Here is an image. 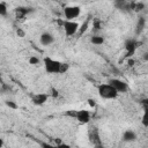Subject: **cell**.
I'll list each match as a JSON object with an SVG mask.
<instances>
[{"mask_svg": "<svg viewBox=\"0 0 148 148\" xmlns=\"http://www.w3.org/2000/svg\"><path fill=\"white\" fill-rule=\"evenodd\" d=\"M88 104H89L91 108H95V106H96V101L92 99V98H89V99H88Z\"/></svg>", "mask_w": 148, "mask_h": 148, "instance_id": "obj_21", "label": "cell"}, {"mask_svg": "<svg viewBox=\"0 0 148 148\" xmlns=\"http://www.w3.org/2000/svg\"><path fill=\"white\" fill-rule=\"evenodd\" d=\"M98 95L104 99H114L118 97V91L109 83H102L97 87Z\"/></svg>", "mask_w": 148, "mask_h": 148, "instance_id": "obj_2", "label": "cell"}, {"mask_svg": "<svg viewBox=\"0 0 148 148\" xmlns=\"http://www.w3.org/2000/svg\"><path fill=\"white\" fill-rule=\"evenodd\" d=\"M145 27H146V18L145 17H139V20H138V22H136V29H135V34L138 35V34H140L143 29H145Z\"/></svg>", "mask_w": 148, "mask_h": 148, "instance_id": "obj_13", "label": "cell"}, {"mask_svg": "<svg viewBox=\"0 0 148 148\" xmlns=\"http://www.w3.org/2000/svg\"><path fill=\"white\" fill-rule=\"evenodd\" d=\"M62 28H64V31H65L66 36L71 37V36H74L79 31L80 24L74 20H64Z\"/></svg>", "mask_w": 148, "mask_h": 148, "instance_id": "obj_4", "label": "cell"}, {"mask_svg": "<svg viewBox=\"0 0 148 148\" xmlns=\"http://www.w3.org/2000/svg\"><path fill=\"white\" fill-rule=\"evenodd\" d=\"M94 27H95V29H96V30H98V29H101V25H99V22H98V21H96V22L94 23Z\"/></svg>", "mask_w": 148, "mask_h": 148, "instance_id": "obj_23", "label": "cell"}, {"mask_svg": "<svg viewBox=\"0 0 148 148\" xmlns=\"http://www.w3.org/2000/svg\"><path fill=\"white\" fill-rule=\"evenodd\" d=\"M15 12H16L17 17L21 18V17H24L25 15H28L30 12H32V8H28V7H18V8H16Z\"/></svg>", "mask_w": 148, "mask_h": 148, "instance_id": "obj_12", "label": "cell"}, {"mask_svg": "<svg viewBox=\"0 0 148 148\" xmlns=\"http://www.w3.org/2000/svg\"><path fill=\"white\" fill-rule=\"evenodd\" d=\"M132 0H114V5L120 10H131Z\"/></svg>", "mask_w": 148, "mask_h": 148, "instance_id": "obj_10", "label": "cell"}, {"mask_svg": "<svg viewBox=\"0 0 148 148\" xmlns=\"http://www.w3.org/2000/svg\"><path fill=\"white\" fill-rule=\"evenodd\" d=\"M39 42H40L42 45L49 46V45H51V44L54 42V37H53L52 34H50V32L46 31V32H43V34L39 36Z\"/></svg>", "mask_w": 148, "mask_h": 148, "instance_id": "obj_9", "label": "cell"}, {"mask_svg": "<svg viewBox=\"0 0 148 148\" xmlns=\"http://www.w3.org/2000/svg\"><path fill=\"white\" fill-rule=\"evenodd\" d=\"M81 14V7L76 6V5H72V6H66L64 8V16L66 20H74L76 17H79Z\"/></svg>", "mask_w": 148, "mask_h": 148, "instance_id": "obj_5", "label": "cell"}, {"mask_svg": "<svg viewBox=\"0 0 148 148\" xmlns=\"http://www.w3.org/2000/svg\"><path fill=\"white\" fill-rule=\"evenodd\" d=\"M136 47H138V43L136 40L134 39H127L125 42V50H126V57H132L135 51H136Z\"/></svg>", "mask_w": 148, "mask_h": 148, "instance_id": "obj_7", "label": "cell"}, {"mask_svg": "<svg viewBox=\"0 0 148 148\" xmlns=\"http://www.w3.org/2000/svg\"><path fill=\"white\" fill-rule=\"evenodd\" d=\"M40 146H42V147H53V146L50 145V143H40Z\"/></svg>", "mask_w": 148, "mask_h": 148, "instance_id": "obj_24", "label": "cell"}, {"mask_svg": "<svg viewBox=\"0 0 148 148\" xmlns=\"http://www.w3.org/2000/svg\"><path fill=\"white\" fill-rule=\"evenodd\" d=\"M43 64L44 69L49 74H64L69 69V65L67 62H62L51 57H45L43 59Z\"/></svg>", "mask_w": 148, "mask_h": 148, "instance_id": "obj_1", "label": "cell"}, {"mask_svg": "<svg viewBox=\"0 0 148 148\" xmlns=\"http://www.w3.org/2000/svg\"><path fill=\"white\" fill-rule=\"evenodd\" d=\"M66 114L75 118L80 124H88L90 121V112L88 110H69Z\"/></svg>", "mask_w": 148, "mask_h": 148, "instance_id": "obj_3", "label": "cell"}, {"mask_svg": "<svg viewBox=\"0 0 148 148\" xmlns=\"http://www.w3.org/2000/svg\"><path fill=\"white\" fill-rule=\"evenodd\" d=\"M142 124L145 127L148 126V123H147V109H145V113H143V117H142Z\"/></svg>", "mask_w": 148, "mask_h": 148, "instance_id": "obj_19", "label": "cell"}, {"mask_svg": "<svg viewBox=\"0 0 148 148\" xmlns=\"http://www.w3.org/2000/svg\"><path fill=\"white\" fill-rule=\"evenodd\" d=\"M8 13L7 5L5 2H0V16H6Z\"/></svg>", "mask_w": 148, "mask_h": 148, "instance_id": "obj_16", "label": "cell"}, {"mask_svg": "<svg viewBox=\"0 0 148 148\" xmlns=\"http://www.w3.org/2000/svg\"><path fill=\"white\" fill-rule=\"evenodd\" d=\"M47 98H49V94H46V92H39V94H36V95L32 96L31 102L35 105H43V104L46 103Z\"/></svg>", "mask_w": 148, "mask_h": 148, "instance_id": "obj_8", "label": "cell"}, {"mask_svg": "<svg viewBox=\"0 0 148 148\" xmlns=\"http://www.w3.org/2000/svg\"><path fill=\"white\" fill-rule=\"evenodd\" d=\"M28 61H29V64H30V65H34V66H35V65H38L40 60H39L36 56H31V57L29 58V60H28Z\"/></svg>", "mask_w": 148, "mask_h": 148, "instance_id": "obj_17", "label": "cell"}, {"mask_svg": "<svg viewBox=\"0 0 148 148\" xmlns=\"http://www.w3.org/2000/svg\"><path fill=\"white\" fill-rule=\"evenodd\" d=\"M123 141L124 142H134L136 140V133L133 131V130H126L124 133H123Z\"/></svg>", "mask_w": 148, "mask_h": 148, "instance_id": "obj_11", "label": "cell"}, {"mask_svg": "<svg viewBox=\"0 0 148 148\" xmlns=\"http://www.w3.org/2000/svg\"><path fill=\"white\" fill-rule=\"evenodd\" d=\"M2 146H3V140L0 138V147H2Z\"/></svg>", "mask_w": 148, "mask_h": 148, "instance_id": "obj_26", "label": "cell"}, {"mask_svg": "<svg viewBox=\"0 0 148 148\" xmlns=\"http://www.w3.org/2000/svg\"><path fill=\"white\" fill-rule=\"evenodd\" d=\"M5 104H6L9 109H14V110H16V109L18 108V106H17V104H16L14 101H6V102H5Z\"/></svg>", "mask_w": 148, "mask_h": 148, "instance_id": "obj_18", "label": "cell"}, {"mask_svg": "<svg viewBox=\"0 0 148 148\" xmlns=\"http://www.w3.org/2000/svg\"><path fill=\"white\" fill-rule=\"evenodd\" d=\"M133 64H134V61H133L132 59H130V60H128V65H130V66H133Z\"/></svg>", "mask_w": 148, "mask_h": 148, "instance_id": "obj_25", "label": "cell"}, {"mask_svg": "<svg viewBox=\"0 0 148 148\" xmlns=\"http://www.w3.org/2000/svg\"><path fill=\"white\" fill-rule=\"evenodd\" d=\"M104 37L103 36H101V35H95V36H92L91 38H90V42L94 44V45H102L103 43H104Z\"/></svg>", "mask_w": 148, "mask_h": 148, "instance_id": "obj_14", "label": "cell"}, {"mask_svg": "<svg viewBox=\"0 0 148 148\" xmlns=\"http://www.w3.org/2000/svg\"><path fill=\"white\" fill-rule=\"evenodd\" d=\"M16 34H17V36H18V37H24V35H25V34H24V31H23V30H21V29H17V30H16Z\"/></svg>", "mask_w": 148, "mask_h": 148, "instance_id": "obj_22", "label": "cell"}, {"mask_svg": "<svg viewBox=\"0 0 148 148\" xmlns=\"http://www.w3.org/2000/svg\"><path fill=\"white\" fill-rule=\"evenodd\" d=\"M108 83L111 84L118 91V94H123V92H126L128 90V84L124 80H120V79H111V80H109Z\"/></svg>", "mask_w": 148, "mask_h": 148, "instance_id": "obj_6", "label": "cell"}, {"mask_svg": "<svg viewBox=\"0 0 148 148\" xmlns=\"http://www.w3.org/2000/svg\"><path fill=\"white\" fill-rule=\"evenodd\" d=\"M146 5L143 2H132V6H131V10H135V12H141L142 9H145Z\"/></svg>", "mask_w": 148, "mask_h": 148, "instance_id": "obj_15", "label": "cell"}, {"mask_svg": "<svg viewBox=\"0 0 148 148\" xmlns=\"http://www.w3.org/2000/svg\"><path fill=\"white\" fill-rule=\"evenodd\" d=\"M87 28H88V22H86L84 24H82V27H81V28H79V31H80V34H83V32L87 30Z\"/></svg>", "mask_w": 148, "mask_h": 148, "instance_id": "obj_20", "label": "cell"}]
</instances>
